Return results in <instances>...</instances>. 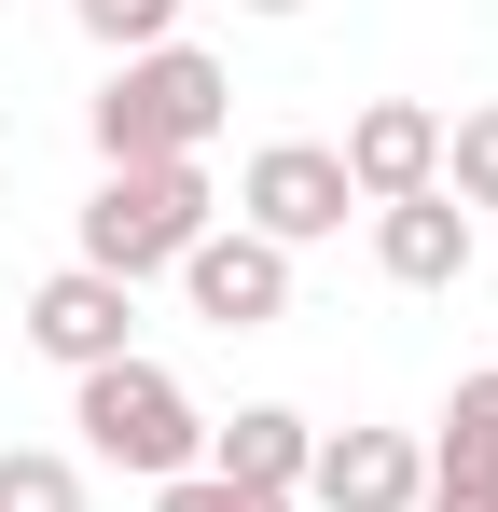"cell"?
<instances>
[{"instance_id": "obj_5", "label": "cell", "mask_w": 498, "mask_h": 512, "mask_svg": "<svg viewBox=\"0 0 498 512\" xmlns=\"http://www.w3.org/2000/svg\"><path fill=\"white\" fill-rule=\"evenodd\" d=\"M166 277H180V305H194L208 333H277V319H291V250H263L249 222H236V236L208 222L194 250L166 263Z\"/></svg>"}, {"instance_id": "obj_6", "label": "cell", "mask_w": 498, "mask_h": 512, "mask_svg": "<svg viewBox=\"0 0 498 512\" xmlns=\"http://www.w3.org/2000/svg\"><path fill=\"white\" fill-rule=\"evenodd\" d=\"M28 346H42L56 374H97V360H125V346H139V291H125V277H97V263H56V277L28 291Z\"/></svg>"}, {"instance_id": "obj_12", "label": "cell", "mask_w": 498, "mask_h": 512, "mask_svg": "<svg viewBox=\"0 0 498 512\" xmlns=\"http://www.w3.org/2000/svg\"><path fill=\"white\" fill-rule=\"evenodd\" d=\"M443 194H457L471 222L498 208V97H485V111H457V125H443Z\"/></svg>"}, {"instance_id": "obj_2", "label": "cell", "mask_w": 498, "mask_h": 512, "mask_svg": "<svg viewBox=\"0 0 498 512\" xmlns=\"http://www.w3.org/2000/svg\"><path fill=\"white\" fill-rule=\"evenodd\" d=\"M70 429L83 457H111V471H139V485H180V471H208V416H194V388L166 374V360H97L70 374Z\"/></svg>"}, {"instance_id": "obj_17", "label": "cell", "mask_w": 498, "mask_h": 512, "mask_svg": "<svg viewBox=\"0 0 498 512\" xmlns=\"http://www.w3.org/2000/svg\"><path fill=\"white\" fill-rule=\"evenodd\" d=\"M249 14H305V0H249Z\"/></svg>"}, {"instance_id": "obj_14", "label": "cell", "mask_w": 498, "mask_h": 512, "mask_svg": "<svg viewBox=\"0 0 498 512\" xmlns=\"http://www.w3.org/2000/svg\"><path fill=\"white\" fill-rule=\"evenodd\" d=\"M0 512H83V471L56 443H14V457H0Z\"/></svg>"}, {"instance_id": "obj_1", "label": "cell", "mask_w": 498, "mask_h": 512, "mask_svg": "<svg viewBox=\"0 0 498 512\" xmlns=\"http://www.w3.org/2000/svg\"><path fill=\"white\" fill-rule=\"evenodd\" d=\"M222 56H194V42H153V56H111V84H97V167H208V139H222Z\"/></svg>"}, {"instance_id": "obj_10", "label": "cell", "mask_w": 498, "mask_h": 512, "mask_svg": "<svg viewBox=\"0 0 498 512\" xmlns=\"http://www.w3.org/2000/svg\"><path fill=\"white\" fill-rule=\"evenodd\" d=\"M305 457H319V429L291 402H236L208 429V485H249V499H305Z\"/></svg>"}, {"instance_id": "obj_16", "label": "cell", "mask_w": 498, "mask_h": 512, "mask_svg": "<svg viewBox=\"0 0 498 512\" xmlns=\"http://www.w3.org/2000/svg\"><path fill=\"white\" fill-rule=\"evenodd\" d=\"M415 512H498V499H485V485H429Z\"/></svg>"}, {"instance_id": "obj_13", "label": "cell", "mask_w": 498, "mask_h": 512, "mask_svg": "<svg viewBox=\"0 0 498 512\" xmlns=\"http://www.w3.org/2000/svg\"><path fill=\"white\" fill-rule=\"evenodd\" d=\"M70 28L111 56H153V42H180V0H70Z\"/></svg>"}, {"instance_id": "obj_15", "label": "cell", "mask_w": 498, "mask_h": 512, "mask_svg": "<svg viewBox=\"0 0 498 512\" xmlns=\"http://www.w3.org/2000/svg\"><path fill=\"white\" fill-rule=\"evenodd\" d=\"M153 512H291V499H249V485H208V471H180V485H153Z\"/></svg>"}, {"instance_id": "obj_7", "label": "cell", "mask_w": 498, "mask_h": 512, "mask_svg": "<svg viewBox=\"0 0 498 512\" xmlns=\"http://www.w3.org/2000/svg\"><path fill=\"white\" fill-rule=\"evenodd\" d=\"M332 167H346V194H360V208H402V194H429V180H443V111H429V97H374V111L332 139Z\"/></svg>"}, {"instance_id": "obj_8", "label": "cell", "mask_w": 498, "mask_h": 512, "mask_svg": "<svg viewBox=\"0 0 498 512\" xmlns=\"http://www.w3.org/2000/svg\"><path fill=\"white\" fill-rule=\"evenodd\" d=\"M305 499L319 512H415L429 499V443H415V429H319Z\"/></svg>"}, {"instance_id": "obj_11", "label": "cell", "mask_w": 498, "mask_h": 512, "mask_svg": "<svg viewBox=\"0 0 498 512\" xmlns=\"http://www.w3.org/2000/svg\"><path fill=\"white\" fill-rule=\"evenodd\" d=\"M429 485H485L498 499V360L457 374V402H443V429H429Z\"/></svg>"}, {"instance_id": "obj_3", "label": "cell", "mask_w": 498, "mask_h": 512, "mask_svg": "<svg viewBox=\"0 0 498 512\" xmlns=\"http://www.w3.org/2000/svg\"><path fill=\"white\" fill-rule=\"evenodd\" d=\"M208 222H222L208 167H97V194H83V250H70V263H97V277L139 291V277H166Z\"/></svg>"}, {"instance_id": "obj_9", "label": "cell", "mask_w": 498, "mask_h": 512, "mask_svg": "<svg viewBox=\"0 0 498 512\" xmlns=\"http://www.w3.org/2000/svg\"><path fill=\"white\" fill-rule=\"evenodd\" d=\"M374 263H388L402 291H457V277L485 263V222L429 180V194H402V208H374Z\"/></svg>"}, {"instance_id": "obj_4", "label": "cell", "mask_w": 498, "mask_h": 512, "mask_svg": "<svg viewBox=\"0 0 498 512\" xmlns=\"http://www.w3.org/2000/svg\"><path fill=\"white\" fill-rule=\"evenodd\" d=\"M346 167H332V139H263L236 167V222L263 236V250H319V236H346Z\"/></svg>"}]
</instances>
